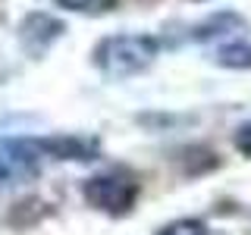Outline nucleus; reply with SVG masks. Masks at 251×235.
I'll return each instance as SVG.
<instances>
[{
	"label": "nucleus",
	"mask_w": 251,
	"mask_h": 235,
	"mask_svg": "<svg viewBox=\"0 0 251 235\" xmlns=\"http://www.w3.org/2000/svg\"><path fill=\"white\" fill-rule=\"evenodd\" d=\"M160 44L151 35H116L100 41V47L94 50V63L104 69L107 75L126 78V75H135L145 66H151Z\"/></svg>",
	"instance_id": "f257e3e1"
},
{
	"label": "nucleus",
	"mask_w": 251,
	"mask_h": 235,
	"mask_svg": "<svg viewBox=\"0 0 251 235\" xmlns=\"http://www.w3.org/2000/svg\"><path fill=\"white\" fill-rule=\"evenodd\" d=\"M85 198L104 213H126L138 198V182L123 169H110L100 176L88 179L85 185Z\"/></svg>",
	"instance_id": "f03ea898"
},
{
	"label": "nucleus",
	"mask_w": 251,
	"mask_h": 235,
	"mask_svg": "<svg viewBox=\"0 0 251 235\" xmlns=\"http://www.w3.org/2000/svg\"><path fill=\"white\" fill-rule=\"evenodd\" d=\"M57 3L73 13H107L116 6V0H57Z\"/></svg>",
	"instance_id": "7ed1b4c3"
},
{
	"label": "nucleus",
	"mask_w": 251,
	"mask_h": 235,
	"mask_svg": "<svg viewBox=\"0 0 251 235\" xmlns=\"http://www.w3.org/2000/svg\"><path fill=\"white\" fill-rule=\"evenodd\" d=\"M157 235H207V229H204L201 219H176V223H170Z\"/></svg>",
	"instance_id": "20e7f679"
},
{
	"label": "nucleus",
	"mask_w": 251,
	"mask_h": 235,
	"mask_svg": "<svg viewBox=\"0 0 251 235\" xmlns=\"http://www.w3.org/2000/svg\"><path fill=\"white\" fill-rule=\"evenodd\" d=\"M235 147H239L242 154H251V122L239 125V132H235Z\"/></svg>",
	"instance_id": "39448f33"
}]
</instances>
